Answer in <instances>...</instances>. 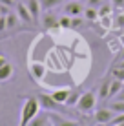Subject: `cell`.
Wrapping results in <instances>:
<instances>
[{
    "label": "cell",
    "instance_id": "obj_1",
    "mask_svg": "<svg viewBox=\"0 0 124 126\" xmlns=\"http://www.w3.org/2000/svg\"><path fill=\"white\" fill-rule=\"evenodd\" d=\"M40 102H38V97H24V106H22V111H20V121L18 124L20 126H28L31 123L33 119L38 115V111H40Z\"/></svg>",
    "mask_w": 124,
    "mask_h": 126
},
{
    "label": "cell",
    "instance_id": "obj_2",
    "mask_svg": "<svg viewBox=\"0 0 124 126\" xmlns=\"http://www.w3.org/2000/svg\"><path fill=\"white\" fill-rule=\"evenodd\" d=\"M97 99H99V95L95 93V90H89V92L82 93L79 99V102H77V110L80 111V113H89V111H93V108L97 106Z\"/></svg>",
    "mask_w": 124,
    "mask_h": 126
},
{
    "label": "cell",
    "instance_id": "obj_3",
    "mask_svg": "<svg viewBox=\"0 0 124 126\" xmlns=\"http://www.w3.org/2000/svg\"><path fill=\"white\" fill-rule=\"evenodd\" d=\"M84 4L82 0H69V2H64V15H69V16H79L84 15Z\"/></svg>",
    "mask_w": 124,
    "mask_h": 126
},
{
    "label": "cell",
    "instance_id": "obj_4",
    "mask_svg": "<svg viewBox=\"0 0 124 126\" xmlns=\"http://www.w3.org/2000/svg\"><path fill=\"white\" fill-rule=\"evenodd\" d=\"M113 117H115V111H113L110 106L95 110V123H97V124H110Z\"/></svg>",
    "mask_w": 124,
    "mask_h": 126
},
{
    "label": "cell",
    "instance_id": "obj_5",
    "mask_svg": "<svg viewBox=\"0 0 124 126\" xmlns=\"http://www.w3.org/2000/svg\"><path fill=\"white\" fill-rule=\"evenodd\" d=\"M15 11H16L18 18L22 20L24 24H28V26H29V24H35V18H33V15L29 13L26 2H16V4H15Z\"/></svg>",
    "mask_w": 124,
    "mask_h": 126
},
{
    "label": "cell",
    "instance_id": "obj_6",
    "mask_svg": "<svg viewBox=\"0 0 124 126\" xmlns=\"http://www.w3.org/2000/svg\"><path fill=\"white\" fill-rule=\"evenodd\" d=\"M37 97H38V102H40V106L44 108V110L53 111V110H57V108H58V102L53 99V95H48V93H38Z\"/></svg>",
    "mask_w": 124,
    "mask_h": 126
},
{
    "label": "cell",
    "instance_id": "obj_7",
    "mask_svg": "<svg viewBox=\"0 0 124 126\" xmlns=\"http://www.w3.org/2000/svg\"><path fill=\"white\" fill-rule=\"evenodd\" d=\"M42 28H44V29L60 28V24H58V16L53 15V13H49V11H46V15L42 16Z\"/></svg>",
    "mask_w": 124,
    "mask_h": 126
},
{
    "label": "cell",
    "instance_id": "obj_8",
    "mask_svg": "<svg viewBox=\"0 0 124 126\" xmlns=\"http://www.w3.org/2000/svg\"><path fill=\"white\" fill-rule=\"evenodd\" d=\"M26 6H28L29 13L33 15L35 18V24L40 20V11H42V6H40V0H26Z\"/></svg>",
    "mask_w": 124,
    "mask_h": 126
},
{
    "label": "cell",
    "instance_id": "obj_9",
    "mask_svg": "<svg viewBox=\"0 0 124 126\" xmlns=\"http://www.w3.org/2000/svg\"><path fill=\"white\" fill-rule=\"evenodd\" d=\"M15 75V66L11 62H6L4 66H0V82H7Z\"/></svg>",
    "mask_w": 124,
    "mask_h": 126
},
{
    "label": "cell",
    "instance_id": "obj_10",
    "mask_svg": "<svg viewBox=\"0 0 124 126\" xmlns=\"http://www.w3.org/2000/svg\"><path fill=\"white\" fill-rule=\"evenodd\" d=\"M111 79L113 77H104V80L100 82L99 86V92H97V95H99L100 101H108V95H110V84H111Z\"/></svg>",
    "mask_w": 124,
    "mask_h": 126
},
{
    "label": "cell",
    "instance_id": "obj_11",
    "mask_svg": "<svg viewBox=\"0 0 124 126\" xmlns=\"http://www.w3.org/2000/svg\"><path fill=\"white\" fill-rule=\"evenodd\" d=\"M6 22H7V31H13V29H18V26H20V22L22 20L18 18V15H16V11L15 13H7L6 15Z\"/></svg>",
    "mask_w": 124,
    "mask_h": 126
},
{
    "label": "cell",
    "instance_id": "obj_12",
    "mask_svg": "<svg viewBox=\"0 0 124 126\" xmlns=\"http://www.w3.org/2000/svg\"><path fill=\"white\" fill-rule=\"evenodd\" d=\"M69 93H71V88H60V90H57V92H53L51 95H53V99H55L58 104H66Z\"/></svg>",
    "mask_w": 124,
    "mask_h": 126
},
{
    "label": "cell",
    "instance_id": "obj_13",
    "mask_svg": "<svg viewBox=\"0 0 124 126\" xmlns=\"http://www.w3.org/2000/svg\"><path fill=\"white\" fill-rule=\"evenodd\" d=\"M124 88V82L119 80V79H111V84H110V95L108 99H115L117 97V93L121 92V90Z\"/></svg>",
    "mask_w": 124,
    "mask_h": 126
},
{
    "label": "cell",
    "instance_id": "obj_14",
    "mask_svg": "<svg viewBox=\"0 0 124 126\" xmlns=\"http://www.w3.org/2000/svg\"><path fill=\"white\" fill-rule=\"evenodd\" d=\"M29 71H31V75L35 77L37 80H40L42 77H44V73H46V68L42 66V64L35 62V64H31V68H29Z\"/></svg>",
    "mask_w": 124,
    "mask_h": 126
},
{
    "label": "cell",
    "instance_id": "obj_15",
    "mask_svg": "<svg viewBox=\"0 0 124 126\" xmlns=\"http://www.w3.org/2000/svg\"><path fill=\"white\" fill-rule=\"evenodd\" d=\"M66 0H40V6H42V11H51L55 9L57 6L64 4Z\"/></svg>",
    "mask_w": 124,
    "mask_h": 126
},
{
    "label": "cell",
    "instance_id": "obj_16",
    "mask_svg": "<svg viewBox=\"0 0 124 126\" xmlns=\"http://www.w3.org/2000/svg\"><path fill=\"white\" fill-rule=\"evenodd\" d=\"M84 16H86L88 22H95L97 18H99V9L93 6H88L86 9H84Z\"/></svg>",
    "mask_w": 124,
    "mask_h": 126
},
{
    "label": "cell",
    "instance_id": "obj_17",
    "mask_svg": "<svg viewBox=\"0 0 124 126\" xmlns=\"http://www.w3.org/2000/svg\"><path fill=\"white\" fill-rule=\"evenodd\" d=\"M97 9H99V18H100V16H110L115 11L113 9V4H100Z\"/></svg>",
    "mask_w": 124,
    "mask_h": 126
},
{
    "label": "cell",
    "instance_id": "obj_18",
    "mask_svg": "<svg viewBox=\"0 0 124 126\" xmlns=\"http://www.w3.org/2000/svg\"><path fill=\"white\" fill-rule=\"evenodd\" d=\"M80 95H82L80 92H77V90H71V93H69V97H68L66 104H68V106H77V102H79Z\"/></svg>",
    "mask_w": 124,
    "mask_h": 126
},
{
    "label": "cell",
    "instance_id": "obj_19",
    "mask_svg": "<svg viewBox=\"0 0 124 126\" xmlns=\"http://www.w3.org/2000/svg\"><path fill=\"white\" fill-rule=\"evenodd\" d=\"M110 108L115 111V113H124V101H119V99H113L111 104H108Z\"/></svg>",
    "mask_w": 124,
    "mask_h": 126
},
{
    "label": "cell",
    "instance_id": "obj_20",
    "mask_svg": "<svg viewBox=\"0 0 124 126\" xmlns=\"http://www.w3.org/2000/svg\"><path fill=\"white\" fill-rule=\"evenodd\" d=\"M111 77L124 82V66H113L111 68Z\"/></svg>",
    "mask_w": 124,
    "mask_h": 126
},
{
    "label": "cell",
    "instance_id": "obj_21",
    "mask_svg": "<svg viewBox=\"0 0 124 126\" xmlns=\"http://www.w3.org/2000/svg\"><path fill=\"white\" fill-rule=\"evenodd\" d=\"M58 24H60V28H64V29H71V16L69 15L58 16Z\"/></svg>",
    "mask_w": 124,
    "mask_h": 126
},
{
    "label": "cell",
    "instance_id": "obj_22",
    "mask_svg": "<svg viewBox=\"0 0 124 126\" xmlns=\"http://www.w3.org/2000/svg\"><path fill=\"white\" fill-rule=\"evenodd\" d=\"M48 121H49V117H38V115H37L35 119L29 123V126H48V124H49Z\"/></svg>",
    "mask_w": 124,
    "mask_h": 126
},
{
    "label": "cell",
    "instance_id": "obj_23",
    "mask_svg": "<svg viewBox=\"0 0 124 126\" xmlns=\"http://www.w3.org/2000/svg\"><path fill=\"white\" fill-rule=\"evenodd\" d=\"M111 126H124V113H115V117L111 119Z\"/></svg>",
    "mask_w": 124,
    "mask_h": 126
},
{
    "label": "cell",
    "instance_id": "obj_24",
    "mask_svg": "<svg viewBox=\"0 0 124 126\" xmlns=\"http://www.w3.org/2000/svg\"><path fill=\"white\" fill-rule=\"evenodd\" d=\"M113 28H117V29L124 28V15H115L113 16Z\"/></svg>",
    "mask_w": 124,
    "mask_h": 126
},
{
    "label": "cell",
    "instance_id": "obj_25",
    "mask_svg": "<svg viewBox=\"0 0 124 126\" xmlns=\"http://www.w3.org/2000/svg\"><path fill=\"white\" fill-rule=\"evenodd\" d=\"M82 24H84V18H80V15L79 16H71V29H79Z\"/></svg>",
    "mask_w": 124,
    "mask_h": 126
},
{
    "label": "cell",
    "instance_id": "obj_26",
    "mask_svg": "<svg viewBox=\"0 0 124 126\" xmlns=\"http://www.w3.org/2000/svg\"><path fill=\"white\" fill-rule=\"evenodd\" d=\"M113 9H124V0H111Z\"/></svg>",
    "mask_w": 124,
    "mask_h": 126
},
{
    "label": "cell",
    "instance_id": "obj_27",
    "mask_svg": "<svg viewBox=\"0 0 124 126\" xmlns=\"http://www.w3.org/2000/svg\"><path fill=\"white\" fill-rule=\"evenodd\" d=\"M115 60H117V64H119V62H122V60H124V46L121 47V51H119V55H117V59H115Z\"/></svg>",
    "mask_w": 124,
    "mask_h": 126
},
{
    "label": "cell",
    "instance_id": "obj_28",
    "mask_svg": "<svg viewBox=\"0 0 124 126\" xmlns=\"http://www.w3.org/2000/svg\"><path fill=\"white\" fill-rule=\"evenodd\" d=\"M102 4V0H88V6H93V7H99Z\"/></svg>",
    "mask_w": 124,
    "mask_h": 126
},
{
    "label": "cell",
    "instance_id": "obj_29",
    "mask_svg": "<svg viewBox=\"0 0 124 126\" xmlns=\"http://www.w3.org/2000/svg\"><path fill=\"white\" fill-rule=\"evenodd\" d=\"M115 99H119V101H124V88L117 93V97H115Z\"/></svg>",
    "mask_w": 124,
    "mask_h": 126
},
{
    "label": "cell",
    "instance_id": "obj_30",
    "mask_svg": "<svg viewBox=\"0 0 124 126\" xmlns=\"http://www.w3.org/2000/svg\"><path fill=\"white\" fill-rule=\"evenodd\" d=\"M6 62H7V59L4 57V55H0V66H4V64H6Z\"/></svg>",
    "mask_w": 124,
    "mask_h": 126
}]
</instances>
